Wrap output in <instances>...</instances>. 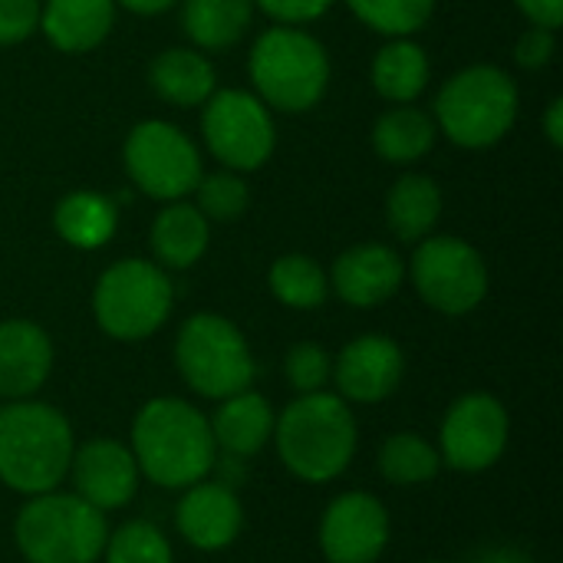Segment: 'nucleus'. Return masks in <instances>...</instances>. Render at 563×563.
<instances>
[{
    "label": "nucleus",
    "mask_w": 563,
    "mask_h": 563,
    "mask_svg": "<svg viewBox=\"0 0 563 563\" xmlns=\"http://www.w3.org/2000/svg\"><path fill=\"white\" fill-rule=\"evenodd\" d=\"M129 449L135 455L139 475L168 492L191 488L218 465V445L208 416L175 396L148 399L135 412Z\"/></svg>",
    "instance_id": "nucleus-1"
},
{
    "label": "nucleus",
    "mask_w": 563,
    "mask_h": 563,
    "mask_svg": "<svg viewBox=\"0 0 563 563\" xmlns=\"http://www.w3.org/2000/svg\"><path fill=\"white\" fill-rule=\"evenodd\" d=\"M271 439L284 468L307 485L340 478L360 449V429L350 402L327 389L297 396L274 419Z\"/></svg>",
    "instance_id": "nucleus-2"
},
{
    "label": "nucleus",
    "mask_w": 563,
    "mask_h": 563,
    "mask_svg": "<svg viewBox=\"0 0 563 563\" xmlns=\"http://www.w3.org/2000/svg\"><path fill=\"white\" fill-rule=\"evenodd\" d=\"M76 435L69 419L40 399L0 409V482L16 495H46L69 475Z\"/></svg>",
    "instance_id": "nucleus-3"
},
{
    "label": "nucleus",
    "mask_w": 563,
    "mask_h": 563,
    "mask_svg": "<svg viewBox=\"0 0 563 563\" xmlns=\"http://www.w3.org/2000/svg\"><path fill=\"white\" fill-rule=\"evenodd\" d=\"M13 538L26 563H96L109 538V521L73 492H46L20 508Z\"/></svg>",
    "instance_id": "nucleus-4"
},
{
    "label": "nucleus",
    "mask_w": 563,
    "mask_h": 563,
    "mask_svg": "<svg viewBox=\"0 0 563 563\" xmlns=\"http://www.w3.org/2000/svg\"><path fill=\"white\" fill-rule=\"evenodd\" d=\"M257 99L280 112H307L330 82V59L320 40L303 30L274 26L257 36L247 59Z\"/></svg>",
    "instance_id": "nucleus-5"
},
{
    "label": "nucleus",
    "mask_w": 563,
    "mask_h": 563,
    "mask_svg": "<svg viewBox=\"0 0 563 563\" xmlns=\"http://www.w3.org/2000/svg\"><path fill=\"white\" fill-rule=\"evenodd\" d=\"M518 119V86L498 66H468L455 73L435 99L439 129L462 148L501 142Z\"/></svg>",
    "instance_id": "nucleus-6"
},
{
    "label": "nucleus",
    "mask_w": 563,
    "mask_h": 563,
    "mask_svg": "<svg viewBox=\"0 0 563 563\" xmlns=\"http://www.w3.org/2000/svg\"><path fill=\"white\" fill-rule=\"evenodd\" d=\"M175 366L191 393L214 402L251 389L257 376L244 333L218 313H195L181 323L175 336Z\"/></svg>",
    "instance_id": "nucleus-7"
},
{
    "label": "nucleus",
    "mask_w": 563,
    "mask_h": 563,
    "mask_svg": "<svg viewBox=\"0 0 563 563\" xmlns=\"http://www.w3.org/2000/svg\"><path fill=\"white\" fill-rule=\"evenodd\" d=\"M172 300L175 290L165 267L125 257L99 277L92 290V313L106 336L135 343L162 330L172 313Z\"/></svg>",
    "instance_id": "nucleus-8"
},
{
    "label": "nucleus",
    "mask_w": 563,
    "mask_h": 563,
    "mask_svg": "<svg viewBox=\"0 0 563 563\" xmlns=\"http://www.w3.org/2000/svg\"><path fill=\"white\" fill-rule=\"evenodd\" d=\"M125 172L148 198L178 201L195 191L201 178V155L178 125L148 119L125 139Z\"/></svg>",
    "instance_id": "nucleus-9"
},
{
    "label": "nucleus",
    "mask_w": 563,
    "mask_h": 563,
    "mask_svg": "<svg viewBox=\"0 0 563 563\" xmlns=\"http://www.w3.org/2000/svg\"><path fill=\"white\" fill-rule=\"evenodd\" d=\"M409 271L419 297L445 317L472 313L488 294L485 257L462 238H422Z\"/></svg>",
    "instance_id": "nucleus-10"
},
{
    "label": "nucleus",
    "mask_w": 563,
    "mask_h": 563,
    "mask_svg": "<svg viewBox=\"0 0 563 563\" xmlns=\"http://www.w3.org/2000/svg\"><path fill=\"white\" fill-rule=\"evenodd\" d=\"M511 439V419L498 396L468 393L455 399L439 429V459L442 465L478 475L501 462Z\"/></svg>",
    "instance_id": "nucleus-11"
},
{
    "label": "nucleus",
    "mask_w": 563,
    "mask_h": 563,
    "mask_svg": "<svg viewBox=\"0 0 563 563\" xmlns=\"http://www.w3.org/2000/svg\"><path fill=\"white\" fill-rule=\"evenodd\" d=\"M201 132L211 155L234 172H254L274 152L271 112L257 96L244 89L211 92L205 102Z\"/></svg>",
    "instance_id": "nucleus-12"
},
{
    "label": "nucleus",
    "mask_w": 563,
    "mask_h": 563,
    "mask_svg": "<svg viewBox=\"0 0 563 563\" xmlns=\"http://www.w3.org/2000/svg\"><path fill=\"white\" fill-rule=\"evenodd\" d=\"M389 511L369 492L333 498L320 518V551L327 563H376L389 548Z\"/></svg>",
    "instance_id": "nucleus-13"
},
{
    "label": "nucleus",
    "mask_w": 563,
    "mask_h": 563,
    "mask_svg": "<svg viewBox=\"0 0 563 563\" xmlns=\"http://www.w3.org/2000/svg\"><path fill=\"white\" fill-rule=\"evenodd\" d=\"M66 478H73V495L109 515L135 498L142 475L129 445L115 439H89L73 449Z\"/></svg>",
    "instance_id": "nucleus-14"
},
{
    "label": "nucleus",
    "mask_w": 563,
    "mask_h": 563,
    "mask_svg": "<svg viewBox=\"0 0 563 563\" xmlns=\"http://www.w3.org/2000/svg\"><path fill=\"white\" fill-rule=\"evenodd\" d=\"M402 373H406V356L399 343L379 333H366L340 350L330 379L336 383L340 399L373 406L399 389Z\"/></svg>",
    "instance_id": "nucleus-15"
},
{
    "label": "nucleus",
    "mask_w": 563,
    "mask_h": 563,
    "mask_svg": "<svg viewBox=\"0 0 563 563\" xmlns=\"http://www.w3.org/2000/svg\"><path fill=\"white\" fill-rule=\"evenodd\" d=\"M175 528L181 541H188L198 551H224L231 548L244 531V505L238 492L224 482H195L181 492L175 508Z\"/></svg>",
    "instance_id": "nucleus-16"
},
{
    "label": "nucleus",
    "mask_w": 563,
    "mask_h": 563,
    "mask_svg": "<svg viewBox=\"0 0 563 563\" xmlns=\"http://www.w3.org/2000/svg\"><path fill=\"white\" fill-rule=\"evenodd\" d=\"M406 264L386 244H356L343 251L333 264V290L343 303L369 310L396 297L402 287Z\"/></svg>",
    "instance_id": "nucleus-17"
},
{
    "label": "nucleus",
    "mask_w": 563,
    "mask_h": 563,
    "mask_svg": "<svg viewBox=\"0 0 563 563\" xmlns=\"http://www.w3.org/2000/svg\"><path fill=\"white\" fill-rule=\"evenodd\" d=\"M53 369V343L33 320L0 323V399H33Z\"/></svg>",
    "instance_id": "nucleus-18"
},
{
    "label": "nucleus",
    "mask_w": 563,
    "mask_h": 563,
    "mask_svg": "<svg viewBox=\"0 0 563 563\" xmlns=\"http://www.w3.org/2000/svg\"><path fill=\"white\" fill-rule=\"evenodd\" d=\"M208 426H211L218 455L247 462L271 442V435H274V409L261 393L241 389V393L218 402Z\"/></svg>",
    "instance_id": "nucleus-19"
},
{
    "label": "nucleus",
    "mask_w": 563,
    "mask_h": 563,
    "mask_svg": "<svg viewBox=\"0 0 563 563\" xmlns=\"http://www.w3.org/2000/svg\"><path fill=\"white\" fill-rule=\"evenodd\" d=\"M115 20V0H46L40 7V30L63 53H89L99 46Z\"/></svg>",
    "instance_id": "nucleus-20"
},
{
    "label": "nucleus",
    "mask_w": 563,
    "mask_h": 563,
    "mask_svg": "<svg viewBox=\"0 0 563 563\" xmlns=\"http://www.w3.org/2000/svg\"><path fill=\"white\" fill-rule=\"evenodd\" d=\"M148 82L155 89L158 99L188 109V106H205L208 96L214 92V66L188 49V46H175L155 56L152 69H148Z\"/></svg>",
    "instance_id": "nucleus-21"
},
{
    "label": "nucleus",
    "mask_w": 563,
    "mask_h": 563,
    "mask_svg": "<svg viewBox=\"0 0 563 563\" xmlns=\"http://www.w3.org/2000/svg\"><path fill=\"white\" fill-rule=\"evenodd\" d=\"M152 251L158 257V267L185 271L201 261L208 251V218L185 201H172L165 211H158L152 224Z\"/></svg>",
    "instance_id": "nucleus-22"
},
{
    "label": "nucleus",
    "mask_w": 563,
    "mask_h": 563,
    "mask_svg": "<svg viewBox=\"0 0 563 563\" xmlns=\"http://www.w3.org/2000/svg\"><path fill=\"white\" fill-rule=\"evenodd\" d=\"M442 214V191L429 175H402L386 198V218L399 241L416 244L432 234Z\"/></svg>",
    "instance_id": "nucleus-23"
},
{
    "label": "nucleus",
    "mask_w": 563,
    "mask_h": 563,
    "mask_svg": "<svg viewBox=\"0 0 563 563\" xmlns=\"http://www.w3.org/2000/svg\"><path fill=\"white\" fill-rule=\"evenodd\" d=\"M115 224H119V208L96 191H73L53 211L56 234L79 251H96L109 244Z\"/></svg>",
    "instance_id": "nucleus-24"
},
{
    "label": "nucleus",
    "mask_w": 563,
    "mask_h": 563,
    "mask_svg": "<svg viewBox=\"0 0 563 563\" xmlns=\"http://www.w3.org/2000/svg\"><path fill=\"white\" fill-rule=\"evenodd\" d=\"M373 86L383 99L409 106L429 86V56L419 43L399 36L373 59Z\"/></svg>",
    "instance_id": "nucleus-25"
},
{
    "label": "nucleus",
    "mask_w": 563,
    "mask_h": 563,
    "mask_svg": "<svg viewBox=\"0 0 563 563\" xmlns=\"http://www.w3.org/2000/svg\"><path fill=\"white\" fill-rule=\"evenodd\" d=\"M251 0H185V33L201 49L234 46L251 26Z\"/></svg>",
    "instance_id": "nucleus-26"
},
{
    "label": "nucleus",
    "mask_w": 563,
    "mask_h": 563,
    "mask_svg": "<svg viewBox=\"0 0 563 563\" xmlns=\"http://www.w3.org/2000/svg\"><path fill=\"white\" fill-rule=\"evenodd\" d=\"M435 145V122L416 106H396L373 125V148L393 165L419 162Z\"/></svg>",
    "instance_id": "nucleus-27"
},
{
    "label": "nucleus",
    "mask_w": 563,
    "mask_h": 563,
    "mask_svg": "<svg viewBox=\"0 0 563 563\" xmlns=\"http://www.w3.org/2000/svg\"><path fill=\"white\" fill-rule=\"evenodd\" d=\"M376 468L389 485L416 488L439 475L442 459H439V449L429 439H422L419 432H396L383 442Z\"/></svg>",
    "instance_id": "nucleus-28"
},
{
    "label": "nucleus",
    "mask_w": 563,
    "mask_h": 563,
    "mask_svg": "<svg viewBox=\"0 0 563 563\" xmlns=\"http://www.w3.org/2000/svg\"><path fill=\"white\" fill-rule=\"evenodd\" d=\"M271 290L290 310H317L327 300V274L307 254H287L271 267Z\"/></svg>",
    "instance_id": "nucleus-29"
},
{
    "label": "nucleus",
    "mask_w": 563,
    "mask_h": 563,
    "mask_svg": "<svg viewBox=\"0 0 563 563\" xmlns=\"http://www.w3.org/2000/svg\"><path fill=\"white\" fill-rule=\"evenodd\" d=\"M106 563H175V551L165 538V531L152 521H125L122 528L109 531Z\"/></svg>",
    "instance_id": "nucleus-30"
},
{
    "label": "nucleus",
    "mask_w": 563,
    "mask_h": 563,
    "mask_svg": "<svg viewBox=\"0 0 563 563\" xmlns=\"http://www.w3.org/2000/svg\"><path fill=\"white\" fill-rule=\"evenodd\" d=\"M350 10L376 33L409 36L422 30L435 10V0H346Z\"/></svg>",
    "instance_id": "nucleus-31"
},
{
    "label": "nucleus",
    "mask_w": 563,
    "mask_h": 563,
    "mask_svg": "<svg viewBox=\"0 0 563 563\" xmlns=\"http://www.w3.org/2000/svg\"><path fill=\"white\" fill-rule=\"evenodd\" d=\"M195 191H198V211L214 221H234L247 208V198H251L247 185L234 172L201 175Z\"/></svg>",
    "instance_id": "nucleus-32"
},
{
    "label": "nucleus",
    "mask_w": 563,
    "mask_h": 563,
    "mask_svg": "<svg viewBox=\"0 0 563 563\" xmlns=\"http://www.w3.org/2000/svg\"><path fill=\"white\" fill-rule=\"evenodd\" d=\"M284 373L297 396L320 393V389H327V383L333 376V360L320 343H297L287 350Z\"/></svg>",
    "instance_id": "nucleus-33"
},
{
    "label": "nucleus",
    "mask_w": 563,
    "mask_h": 563,
    "mask_svg": "<svg viewBox=\"0 0 563 563\" xmlns=\"http://www.w3.org/2000/svg\"><path fill=\"white\" fill-rule=\"evenodd\" d=\"M40 26V0H0V46L26 40Z\"/></svg>",
    "instance_id": "nucleus-34"
},
{
    "label": "nucleus",
    "mask_w": 563,
    "mask_h": 563,
    "mask_svg": "<svg viewBox=\"0 0 563 563\" xmlns=\"http://www.w3.org/2000/svg\"><path fill=\"white\" fill-rule=\"evenodd\" d=\"M251 3H257L267 16L280 23H307L333 7V0H251Z\"/></svg>",
    "instance_id": "nucleus-35"
},
{
    "label": "nucleus",
    "mask_w": 563,
    "mask_h": 563,
    "mask_svg": "<svg viewBox=\"0 0 563 563\" xmlns=\"http://www.w3.org/2000/svg\"><path fill=\"white\" fill-rule=\"evenodd\" d=\"M518 63L525 69H544L554 56V30L548 26H531L521 40H518Z\"/></svg>",
    "instance_id": "nucleus-36"
},
{
    "label": "nucleus",
    "mask_w": 563,
    "mask_h": 563,
    "mask_svg": "<svg viewBox=\"0 0 563 563\" xmlns=\"http://www.w3.org/2000/svg\"><path fill=\"white\" fill-rule=\"evenodd\" d=\"M521 13L531 20V26L558 30L563 20V0H518Z\"/></svg>",
    "instance_id": "nucleus-37"
},
{
    "label": "nucleus",
    "mask_w": 563,
    "mask_h": 563,
    "mask_svg": "<svg viewBox=\"0 0 563 563\" xmlns=\"http://www.w3.org/2000/svg\"><path fill=\"white\" fill-rule=\"evenodd\" d=\"M472 563H534L525 551H518V548H488V551H482L478 558Z\"/></svg>",
    "instance_id": "nucleus-38"
},
{
    "label": "nucleus",
    "mask_w": 563,
    "mask_h": 563,
    "mask_svg": "<svg viewBox=\"0 0 563 563\" xmlns=\"http://www.w3.org/2000/svg\"><path fill=\"white\" fill-rule=\"evenodd\" d=\"M544 129H548V139H551V145H554V148H561L563 145V102L561 99H554V102L548 106Z\"/></svg>",
    "instance_id": "nucleus-39"
},
{
    "label": "nucleus",
    "mask_w": 563,
    "mask_h": 563,
    "mask_svg": "<svg viewBox=\"0 0 563 563\" xmlns=\"http://www.w3.org/2000/svg\"><path fill=\"white\" fill-rule=\"evenodd\" d=\"M115 3H122V7H125V10H132V13L152 16V13H162V10L175 7L178 0H115Z\"/></svg>",
    "instance_id": "nucleus-40"
},
{
    "label": "nucleus",
    "mask_w": 563,
    "mask_h": 563,
    "mask_svg": "<svg viewBox=\"0 0 563 563\" xmlns=\"http://www.w3.org/2000/svg\"><path fill=\"white\" fill-rule=\"evenodd\" d=\"M426 563H445V561H426Z\"/></svg>",
    "instance_id": "nucleus-41"
}]
</instances>
